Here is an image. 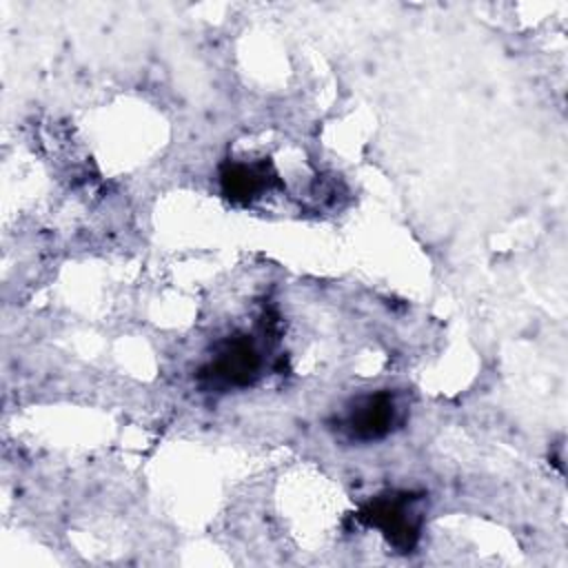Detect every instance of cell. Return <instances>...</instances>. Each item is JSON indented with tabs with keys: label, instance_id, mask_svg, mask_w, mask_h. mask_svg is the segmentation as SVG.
<instances>
[{
	"label": "cell",
	"instance_id": "cell-3",
	"mask_svg": "<svg viewBox=\"0 0 568 568\" xmlns=\"http://www.w3.org/2000/svg\"><path fill=\"white\" fill-rule=\"evenodd\" d=\"M397 404L388 390L359 397L344 417V430L357 442H377L393 430Z\"/></svg>",
	"mask_w": 568,
	"mask_h": 568
},
{
	"label": "cell",
	"instance_id": "cell-4",
	"mask_svg": "<svg viewBox=\"0 0 568 568\" xmlns=\"http://www.w3.org/2000/svg\"><path fill=\"white\" fill-rule=\"evenodd\" d=\"M273 186H280V180L268 160L226 162L220 169L222 195L235 204H248Z\"/></svg>",
	"mask_w": 568,
	"mask_h": 568
},
{
	"label": "cell",
	"instance_id": "cell-1",
	"mask_svg": "<svg viewBox=\"0 0 568 568\" xmlns=\"http://www.w3.org/2000/svg\"><path fill=\"white\" fill-rule=\"evenodd\" d=\"M419 497L410 490H388L366 501L357 519L364 526L382 530L384 539L397 552H410L422 532V515L417 510Z\"/></svg>",
	"mask_w": 568,
	"mask_h": 568
},
{
	"label": "cell",
	"instance_id": "cell-2",
	"mask_svg": "<svg viewBox=\"0 0 568 568\" xmlns=\"http://www.w3.org/2000/svg\"><path fill=\"white\" fill-rule=\"evenodd\" d=\"M260 353L248 335H231L222 339L213 357L200 368V384L213 390L246 388L260 377Z\"/></svg>",
	"mask_w": 568,
	"mask_h": 568
}]
</instances>
